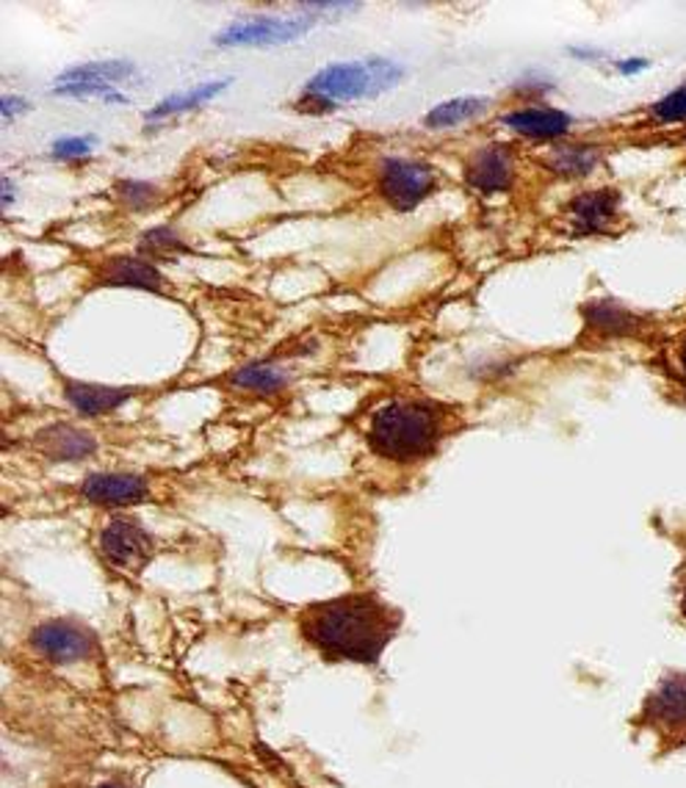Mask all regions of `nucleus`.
<instances>
[{"mask_svg": "<svg viewBox=\"0 0 686 788\" xmlns=\"http://www.w3.org/2000/svg\"><path fill=\"white\" fill-rule=\"evenodd\" d=\"M402 609L376 593H344L296 609L294 626L302 642L324 664L376 667L402 631Z\"/></svg>", "mask_w": 686, "mask_h": 788, "instance_id": "obj_1", "label": "nucleus"}, {"mask_svg": "<svg viewBox=\"0 0 686 788\" xmlns=\"http://www.w3.org/2000/svg\"><path fill=\"white\" fill-rule=\"evenodd\" d=\"M443 440V409L418 398H393L371 418L369 446L391 462H418L435 454Z\"/></svg>", "mask_w": 686, "mask_h": 788, "instance_id": "obj_2", "label": "nucleus"}, {"mask_svg": "<svg viewBox=\"0 0 686 788\" xmlns=\"http://www.w3.org/2000/svg\"><path fill=\"white\" fill-rule=\"evenodd\" d=\"M31 656L45 667H81L103 662V644L98 633L78 620L53 617L34 626L25 639Z\"/></svg>", "mask_w": 686, "mask_h": 788, "instance_id": "obj_3", "label": "nucleus"}, {"mask_svg": "<svg viewBox=\"0 0 686 788\" xmlns=\"http://www.w3.org/2000/svg\"><path fill=\"white\" fill-rule=\"evenodd\" d=\"M404 69L387 58H363V61L329 64L322 72L311 78L307 94L335 103V100H360L382 94L385 89L396 87Z\"/></svg>", "mask_w": 686, "mask_h": 788, "instance_id": "obj_4", "label": "nucleus"}, {"mask_svg": "<svg viewBox=\"0 0 686 788\" xmlns=\"http://www.w3.org/2000/svg\"><path fill=\"white\" fill-rule=\"evenodd\" d=\"M94 551L114 576L139 578L156 559V537L131 515H111L100 526Z\"/></svg>", "mask_w": 686, "mask_h": 788, "instance_id": "obj_5", "label": "nucleus"}, {"mask_svg": "<svg viewBox=\"0 0 686 788\" xmlns=\"http://www.w3.org/2000/svg\"><path fill=\"white\" fill-rule=\"evenodd\" d=\"M631 725L653 733L662 750L686 747V675L673 673L659 680Z\"/></svg>", "mask_w": 686, "mask_h": 788, "instance_id": "obj_6", "label": "nucleus"}, {"mask_svg": "<svg viewBox=\"0 0 686 788\" xmlns=\"http://www.w3.org/2000/svg\"><path fill=\"white\" fill-rule=\"evenodd\" d=\"M380 185L391 207L404 213L421 205V200L432 194L435 172L427 164L407 161V158H387L380 169Z\"/></svg>", "mask_w": 686, "mask_h": 788, "instance_id": "obj_7", "label": "nucleus"}, {"mask_svg": "<svg viewBox=\"0 0 686 788\" xmlns=\"http://www.w3.org/2000/svg\"><path fill=\"white\" fill-rule=\"evenodd\" d=\"M313 29L311 18H252L230 25L216 36V45H283Z\"/></svg>", "mask_w": 686, "mask_h": 788, "instance_id": "obj_8", "label": "nucleus"}, {"mask_svg": "<svg viewBox=\"0 0 686 788\" xmlns=\"http://www.w3.org/2000/svg\"><path fill=\"white\" fill-rule=\"evenodd\" d=\"M83 500L94 507H131L150 498V482L133 473H89L78 487Z\"/></svg>", "mask_w": 686, "mask_h": 788, "instance_id": "obj_9", "label": "nucleus"}, {"mask_svg": "<svg viewBox=\"0 0 686 788\" xmlns=\"http://www.w3.org/2000/svg\"><path fill=\"white\" fill-rule=\"evenodd\" d=\"M513 156L504 147H482L476 156L468 161L465 180L471 189L482 191V194H498V191H507L513 185Z\"/></svg>", "mask_w": 686, "mask_h": 788, "instance_id": "obj_10", "label": "nucleus"}, {"mask_svg": "<svg viewBox=\"0 0 686 788\" xmlns=\"http://www.w3.org/2000/svg\"><path fill=\"white\" fill-rule=\"evenodd\" d=\"M98 280L103 285H120V289H142V291H164L161 271L142 258H111L100 266Z\"/></svg>", "mask_w": 686, "mask_h": 788, "instance_id": "obj_11", "label": "nucleus"}, {"mask_svg": "<svg viewBox=\"0 0 686 788\" xmlns=\"http://www.w3.org/2000/svg\"><path fill=\"white\" fill-rule=\"evenodd\" d=\"M617 205H620V196L611 189L589 191V194L576 196L567 207L573 219V230L578 233H600L609 227V222L617 216Z\"/></svg>", "mask_w": 686, "mask_h": 788, "instance_id": "obj_12", "label": "nucleus"}, {"mask_svg": "<svg viewBox=\"0 0 686 788\" xmlns=\"http://www.w3.org/2000/svg\"><path fill=\"white\" fill-rule=\"evenodd\" d=\"M40 449L45 451V457L56 462H78L98 451V440L89 432L76 429V426L56 424L45 429V432H40Z\"/></svg>", "mask_w": 686, "mask_h": 788, "instance_id": "obj_13", "label": "nucleus"}, {"mask_svg": "<svg viewBox=\"0 0 686 788\" xmlns=\"http://www.w3.org/2000/svg\"><path fill=\"white\" fill-rule=\"evenodd\" d=\"M64 396L78 413L83 415H105L111 409L122 407L133 396V387H111L94 385V382H64Z\"/></svg>", "mask_w": 686, "mask_h": 788, "instance_id": "obj_14", "label": "nucleus"}, {"mask_svg": "<svg viewBox=\"0 0 686 788\" xmlns=\"http://www.w3.org/2000/svg\"><path fill=\"white\" fill-rule=\"evenodd\" d=\"M136 72L131 61L111 58V61H89L70 67L58 76L56 87H89V89H114V83L125 81Z\"/></svg>", "mask_w": 686, "mask_h": 788, "instance_id": "obj_15", "label": "nucleus"}, {"mask_svg": "<svg viewBox=\"0 0 686 788\" xmlns=\"http://www.w3.org/2000/svg\"><path fill=\"white\" fill-rule=\"evenodd\" d=\"M504 125L524 133V136L554 138L567 133V127H571V116L562 114V111L556 109H520L504 116Z\"/></svg>", "mask_w": 686, "mask_h": 788, "instance_id": "obj_16", "label": "nucleus"}, {"mask_svg": "<svg viewBox=\"0 0 686 788\" xmlns=\"http://www.w3.org/2000/svg\"><path fill=\"white\" fill-rule=\"evenodd\" d=\"M584 318H587L589 327L606 335H629L640 329V318L617 302H593V305L584 307Z\"/></svg>", "mask_w": 686, "mask_h": 788, "instance_id": "obj_17", "label": "nucleus"}, {"mask_svg": "<svg viewBox=\"0 0 686 788\" xmlns=\"http://www.w3.org/2000/svg\"><path fill=\"white\" fill-rule=\"evenodd\" d=\"M230 382L236 387H244V391H255V393H278L280 387L289 382V374L280 371L278 365H269V363H249L244 369L233 371Z\"/></svg>", "mask_w": 686, "mask_h": 788, "instance_id": "obj_18", "label": "nucleus"}, {"mask_svg": "<svg viewBox=\"0 0 686 788\" xmlns=\"http://www.w3.org/2000/svg\"><path fill=\"white\" fill-rule=\"evenodd\" d=\"M227 87H230V81H211V83H200V87L189 89V92H183V94H172V98L164 100L161 105H156V109L147 114V120H161V116L196 109V105H202L205 100H211V98H216L220 92H225Z\"/></svg>", "mask_w": 686, "mask_h": 788, "instance_id": "obj_19", "label": "nucleus"}, {"mask_svg": "<svg viewBox=\"0 0 686 788\" xmlns=\"http://www.w3.org/2000/svg\"><path fill=\"white\" fill-rule=\"evenodd\" d=\"M487 103H491V100H485V98L446 100V103H440L438 109L429 111L427 125L429 127H454V125H460V122L473 120V116L482 114V111L487 109Z\"/></svg>", "mask_w": 686, "mask_h": 788, "instance_id": "obj_20", "label": "nucleus"}, {"mask_svg": "<svg viewBox=\"0 0 686 788\" xmlns=\"http://www.w3.org/2000/svg\"><path fill=\"white\" fill-rule=\"evenodd\" d=\"M595 164H598V153L589 150L587 145L560 147L556 153H551V169L567 175V178H584V175L593 172Z\"/></svg>", "mask_w": 686, "mask_h": 788, "instance_id": "obj_21", "label": "nucleus"}, {"mask_svg": "<svg viewBox=\"0 0 686 788\" xmlns=\"http://www.w3.org/2000/svg\"><path fill=\"white\" fill-rule=\"evenodd\" d=\"M653 116L662 122H681L686 120V83L684 87H678L675 92H670L667 98L659 100L656 105H653Z\"/></svg>", "mask_w": 686, "mask_h": 788, "instance_id": "obj_22", "label": "nucleus"}, {"mask_svg": "<svg viewBox=\"0 0 686 788\" xmlns=\"http://www.w3.org/2000/svg\"><path fill=\"white\" fill-rule=\"evenodd\" d=\"M156 191H158L156 185L139 183V180H127V183L120 185V196L131 207H147L150 202H156L158 200Z\"/></svg>", "mask_w": 686, "mask_h": 788, "instance_id": "obj_23", "label": "nucleus"}, {"mask_svg": "<svg viewBox=\"0 0 686 788\" xmlns=\"http://www.w3.org/2000/svg\"><path fill=\"white\" fill-rule=\"evenodd\" d=\"M98 145L94 136H72V138H58L53 145V156L56 158H81L92 153V147Z\"/></svg>", "mask_w": 686, "mask_h": 788, "instance_id": "obj_24", "label": "nucleus"}, {"mask_svg": "<svg viewBox=\"0 0 686 788\" xmlns=\"http://www.w3.org/2000/svg\"><path fill=\"white\" fill-rule=\"evenodd\" d=\"M145 249H153V252H167V249H185L183 244H180V238L175 236V233L169 230H150L145 236V244H142Z\"/></svg>", "mask_w": 686, "mask_h": 788, "instance_id": "obj_25", "label": "nucleus"}, {"mask_svg": "<svg viewBox=\"0 0 686 788\" xmlns=\"http://www.w3.org/2000/svg\"><path fill=\"white\" fill-rule=\"evenodd\" d=\"M29 109V103H25L23 98H3L0 100V114H3V120L12 122V116L18 114V111H25Z\"/></svg>", "mask_w": 686, "mask_h": 788, "instance_id": "obj_26", "label": "nucleus"}, {"mask_svg": "<svg viewBox=\"0 0 686 788\" xmlns=\"http://www.w3.org/2000/svg\"><path fill=\"white\" fill-rule=\"evenodd\" d=\"M98 788H139V786H136V780H133L131 775H111L105 777Z\"/></svg>", "mask_w": 686, "mask_h": 788, "instance_id": "obj_27", "label": "nucleus"}, {"mask_svg": "<svg viewBox=\"0 0 686 788\" xmlns=\"http://www.w3.org/2000/svg\"><path fill=\"white\" fill-rule=\"evenodd\" d=\"M642 67H645V61H642V58H634V61L620 64V69H623V72H637V69H642Z\"/></svg>", "mask_w": 686, "mask_h": 788, "instance_id": "obj_28", "label": "nucleus"}, {"mask_svg": "<svg viewBox=\"0 0 686 788\" xmlns=\"http://www.w3.org/2000/svg\"><path fill=\"white\" fill-rule=\"evenodd\" d=\"M12 202V180L3 178V205H9Z\"/></svg>", "mask_w": 686, "mask_h": 788, "instance_id": "obj_29", "label": "nucleus"}, {"mask_svg": "<svg viewBox=\"0 0 686 788\" xmlns=\"http://www.w3.org/2000/svg\"><path fill=\"white\" fill-rule=\"evenodd\" d=\"M678 360H681V369H684V376H686V338H684V344H681V357H678Z\"/></svg>", "mask_w": 686, "mask_h": 788, "instance_id": "obj_30", "label": "nucleus"}, {"mask_svg": "<svg viewBox=\"0 0 686 788\" xmlns=\"http://www.w3.org/2000/svg\"><path fill=\"white\" fill-rule=\"evenodd\" d=\"M684 617H686V589H684Z\"/></svg>", "mask_w": 686, "mask_h": 788, "instance_id": "obj_31", "label": "nucleus"}, {"mask_svg": "<svg viewBox=\"0 0 686 788\" xmlns=\"http://www.w3.org/2000/svg\"><path fill=\"white\" fill-rule=\"evenodd\" d=\"M296 788H300V786H296Z\"/></svg>", "mask_w": 686, "mask_h": 788, "instance_id": "obj_32", "label": "nucleus"}]
</instances>
